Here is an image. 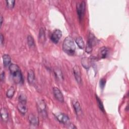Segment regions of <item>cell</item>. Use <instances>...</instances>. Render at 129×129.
<instances>
[{
	"mask_svg": "<svg viewBox=\"0 0 129 129\" xmlns=\"http://www.w3.org/2000/svg\"><path fill=\"white\" fill-rule=\"evenodd\" d=\"M9 69L14 82L16 84H21L23 82V76L19 66L15 63H11Z\"/></svg>",
	"mask_w": 129,
	"mask_h": 129,
	"instance_id": "cell-1",
	"label": "cell"
},
{
	"mask_svg": "<svg viewBox=\"0 0 129 129\" xmlns=\"http://www.w3.org/2000/svg\"><path fill=\"white\" fill-rule=\"evenodd\" d=\"M27 98L24 94H21L19 96V101L21 103H26Z\"/></svg>",
	"mask_w": 129,
	"mask_h": 129,
	"instance_id": "cell-24",
	"label": "cell"
},
{
	"mask_svg": "<svg viewBox=\"0 0 129 129\" xmlns=\"http://www.w3.org/2000/svg\"><path fill=\"white\" fill-rule=\"evenodd\" d=\"M96 100H97L98 106L99 108L102 112H104V106L102 103V102L101 101V100L99 98V97L97 95H96Z\"/></svg>",
	"mask_w": 129,
	"mask_h": 129,
	"instance_id": "cell-21",
	"label": "cell"
},
{
	"mask_svg": "<svg viewBox=\"0 0 129 129\" xmlns=\"http://www.w3.org/2000/svg\"><path fill=\"white\" fill-rule=\"evenodd\" d=\"M73 74L74 75L76 81L79 83H81L82 81L81 78V72L79 67L77 65H76L73 68Z\"/></svg>",
	"mask_w": 129,
	"mask_h": 129,
	"instance_id": "cell-7",
	"label": "cell"
},
{
	"mask_svg": "<svg viewBox=\"0 0 129 129\" xmlns=\"http://www.w3.org/2000/svg\"><path fill=\"white\" fill-rule=\"evenodd\" d=\"M37 107L38 111L40 114L43 117L47 116V112L46 109V104L45 102L42 100H40L37 102Z\"/></svg>",
	"mask_w": 129,
	"mask_h": 129,
	"instance_id": "cell-3",
	"label": "cell"
},
{
	"mask_svg": "<svg viewBox=\"0 0 129 129\" xmlns=\"http://www.w3.org/2000/svg\"><path fill=\"white\" fill-rule=\"evenodd\" d=\"M5 72L3 71L1 74V81H3L5 80Z\"/></svg>",
	"mask_w": 129,
	"mask_h": 129,
	"instance_id": "cell-27",
	"label": "cell"
},
{
	"mask_svg": "<svg viewBox=\"0 0 129 129\" xmlns=\"http://www.w3.org/2000/svg\"><path fill=\"white\" fill-rule=\"evenodd\" d=\"M27 43L30 47H33L34 46V41L32 36L28 35L27 36Z\"/></svg>",
	"mask_w": 129,
	"mask_h": 129,
	"instance_id": "cell-22",
	"label": "cell"
},
{
	"mask_svg": "<svg viewBox=\"0 0 129 129\" xmlns=\"http://www.w3.org/2000/svg\"><path fill=\"white\" fill-rule=\"evenodd\" d=\"M45 36V33L44 32V30L42 28L41 29V30H40V32H39V37L41 39H43L44 38Z\"/></svg>",
	"mask_w": 129,
	"mask_h": 129,
	"instance_id": "cell-26",
	"label": "cell"
},
{
	"mask_svg": "<svg viewBox=\"0 0 129 129\" xmlns=\"http://www.w3.org/2000/svg\"><path fill=\"white\" fill-rule=\"evenodd\" d=\"M62 36V32L59 29H55L51 36V40L54 43H57Z\"/></svg>",
	"mask_w": 129,
	"mask_h": 129,
	"instance_id": "cell-6",
	"label": "cell"
},
{
	"mask_svg": "<svg viewBox=\"0 0 129 129\" xmlns=\"http://www.w3.org/2000/svg\"><path fill=\"white\" fill-rule=\"evenodd\" d=\"M108 49L106 47H102L100 48L99 53H98V56L100 58H105L108 54Z\"/></svg>",
	"mask_w": 129,
	"mask_h": 129,
	"instance_id": "cell-11",
	"label": "cell"
},
{
	"mask_svg": "<svg viewBox=\"0 0 129 129\" xmlns=\"http://www.w3.org/2000/svg\"><path fill=\"white\" fill-rule=\"evenodd\" d=\"M17 109L18 111L22 114H25L27 112V107L26 103L19 102L17 105Z\"/></svg>",
	"mask_w": 129,
	"mask_h": 129,
	"instance_id": "cell-12",
	"label": "cell"
},
{
	"mask_svg": "<svg viewBox=\"0 0 129 129\" xmlns=\"http://www.w3.org/2000/svg\"><path fill=\"white\" fill-rule=\"evenodd\" d=\"M76 43H77V45L80 49H83L85 47L84 42L83 41V38L81 36H79L77 37L75 39Z\"/></svg>",
	"mask_w": 129,
	"mask_h": 129,
	"instance_id": "cell-17",
	"label": "cell"
},
{
	"mask_svg": "<svg viewBox=\"0 0 129 129\" xmlns=\"http://www.w3.org/2000/svg\"><path fill=\"white\" fill-rule=\"evenodd\" d=\"M1 118L4 122H7L9 119L8 111L6 108H2L1 110Z\"/></svg>",
	"mask_w": 129,
	"mask_h": 129,
	"instance_id": "cell-13",
	"label": "cell"
},
{
	"mask_svg": "<svg viewBox=\"0 0 129 129\" xmlns=\"http://www.w3.org/2000/svg\"><path fill=\"white\" fill-rule=\"evenodd\" d=\"M56 118L61 123L69 125L70 123V120L69 116L63 113H60L56 115Z\"/></svg>",
	"mask_w": 129,
	"mask_h": 129,
	"instance_id": "cell-5",
	"label": "cell"
},
{
	"mask_svg": "<svg viewBox=\"0 0 129 129\" xmlns=\"http://www.w3.org/2000/svg\"><path fill=\"white\" fill-rule=\"evenodd\" d=\"M0 20H1V27H2V25L3 24V16L2 15L1 16V19H0Z\"/></svg>",
	"mask_w": 129,
	"mask_h": 129,
	"instance_id": "cell-29",
	"label": "cell"
},
{
	"mask_svg": "<svg viewBox=\"0 0 129 129\" xmlns=\"http://www.w3.org/2000/svg\"><path fill=\"white\" fill-rule=\"evenodd\" d=\"M94 37L93 36H89V38L88 40L86 46V51L89 53H91L92 50V47H93V44L94 42Z\"/></svg>",
	"mask_w": 129,
	"mask_h": 129,
	"instance_id": "cell-10",
	"label": "cell"
},
{
	"mask_svg": "<svg viewBox=\"0 0 129 129\" xmlns=\"http://www.w3.org/2000/svg\"><path fill=\"white\" fill-rule=\"evenodd\" d=\"M3 60V63L4 66L5 67H8L11 64V58L10 56L8 54H4L2 56Z\"/></svg>",
	"mask_w": 129,
	"mask_h": 129,
	"instance_id": "cell-14",
	"label": "cell"
},
{
	"mask_svg": "<svg viewBox=\"0 0 129 129\" xmlns=\"http://www.w3.org/2000/svg\"><path fill=\"white\" fill-rule=\"evenodd\" d=\"M85 3L84 1H82L81 3L77 5V11L78 17L80 20L82 19L84 16L85 10Z\"/></svg>",
	"mask_w": 129,
	"mask_h": 129,
	"instance_id": "cell-4",
	"label": "cell"
},
{
	"mask_svg": "<svg viewBox=\"0 0 129 129\" xmlns=\"http://www.w3.org/2000/svg\"><path fill=\"white\" fill-rule=\"evenodd\" d=\"M15 89L14 87L12 86L7 91V93H6V95H7V97L8 98H12L15 94Z\"/></svg>",
	"mask_w": 129,
	"mask_h": 129,
	"instance_id": "cell-20",
	"label": "cell"
},
{
	"mask_svg": "<svg viewBox=\"0 0 129 129\" xmlns=\"http://www.w3.org/2000/svg\"><path fill=\"white\" fill-rule=\"evenodd\" d=\"M105 83H106V80H105V79L102 78V79H101L100 80L99 85H100V87L101 89H103L104 87H105Z\"/></svg>",
	"mask_w": 129,
	"mask_h": 129,
	"instance_id": "cell-25",
	"label": "cell"
},
{
	"mask_svg": "<svg viewBox=\"0 0 129 129\" xmlns=\"http://www.w3.org/2000/svg\"><path fill=\"white\" fill-rule=\"evenodd\" d=\"M6 2L7 6L8 8L10 9H12L14 8L15 4V0H7Z\"/></svg>",
	"mask_w": 129,
	"mask_h": 129,
	"instance_id": "cell-23",
	"label": "cell"
},
{
	"mask_svg": "<svg viewBox=\"0 0 129 129\" xmlns=\"http://www.w3.org/2000/svg\"><path fill=\"white\" fill-rule=\"evenodd\" d=\"M1 44L2 45L3 44V42H4V37L2 33H1Z\"/></svg>",
	"mask_w": 129,
	"mask_h": 129,
	"instance_id": "cell-28",
	"label": "cell"
},
{
	"mask_svg": "<svg viewBox=\"0 0 129 129\" xmlns=\"http://www.w3.org/2000/svg\"><path fill=\"white\" fill-rule=\"evenodd\" d=\"M54 73L55 74V76L56 78L58 79L59 80H62L63 78V75L61 73V71L59 69H55L54 70Z\"/></svg>",
	"mask_w": 129,
	"mask_h": 129,
	"instance_id": "cell-19",
	"label": "cell"
},
{
	"mask_svg": "<svg viewBox=\"0 0 129 129\" xmlns=\"http://www.w3.org/2000/svg\"><path fill=\"white\" fill-rule=\"evenodd\" d=\"M73 107L74 110L76 112V113L77 115H80L82 113V110L81 107L80 106V103L78 101H75L73 104Z\"/></svg>",
	"mask_w": 129,
	"mask_h": 129,
	"instance_id": "cell-16",
	"label": "cell"
},
{
	"mask_svg": "<svg viewBox=\"0 0 129 129\" xmlns=\"http://www.w3.org/2000/svg\"><path fill=\"white\" fill-rule=\"evenodd\" d=\"M53 92L55 98L59 102H63L64 101L63 96L60 91V90L57 87H54L53 88Z\"/></svg>",
	"mask_w": 129,
	"mask_h": 129,
	"instance_id": "cell-8",
	"label": "cell"
},
{
	"mask_svg": "<svg viewBox=\"0 0 129 129\" xmlns=\"http://www.w3.org/2000/svg\"><path fill=\"white\" fill-rule=\"evenodd\" d=\"M35 79V74L33 70H29L28 72L27 80L29 84H32L34 82Z\"/></svg>",
	"mask_w": 129,
	"mask_h": 129,
	"instance_id": "cell-15",
	"label": "cell"
},
{
	"mask_svg": "<svg viewBox=\"0 0 129 129\" xmlns=\"http://www.w3.org/2000/svg\"><path fill=\"white\" fill-rule=\"evenodd\" d=\"M81 63H82V64L83 66V67L86 69H88L91 66L90 61L89 58L87 57L83 58L82 59Z\"/></svg>",
	"mask_w": 129,
	"mask_h": 129,
	"instance_id": "cell-18",
	"label": "cell"
},
{
	"mask_svg": "<svg viewBox=\"0 0 129 129\" xmlns=\"http://www.w3.org/2000/svg\"><path fill=\"white\" fill-rule=\"evenodd\" d=\"M62 49L68 54L73 55L74 54L76 46L73 39L71 36H67L64 39L62 43Z\"/></svg>",
	"mask_w": 129,
	"mask_h": 129,
	"instance_id": "cell-2",
	"label": "cell"
},
{
	"mask_svg": "<svg viewBox=\"0 0 129 129\" xmlns=\"http://www.w3.org/2000/svg\"><path fill=\"white\" fill-rule=\"evenodd\" d=\"M28 120L30 124L33 126H37L39 124V119L38 117L33 114H29Z\"/></svg>",
	"mask_w": 129,
	"mask_h": 129,
	"instance_id": "cell-9",
	"label": "cell"
}]
</instances>
